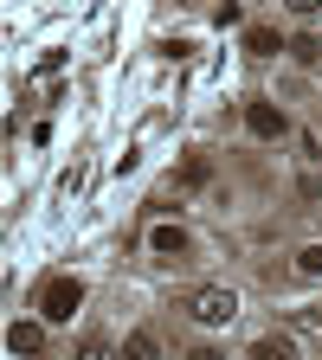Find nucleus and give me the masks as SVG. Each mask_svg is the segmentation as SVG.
Listing matches in <instances>:
<instances>
[{
    "label": "nucleus",
    "mask_w": 322,
    "mask_h": 360,
    "mask_svg": "<svg viewBox=\"0 0 322 360\" xmlns=\"http://www.w3.org/2000/svg\"><path fill=\"white\" fill-rule=\"evenodd\" d=\"M39 347H45V322H13L7 328V354L13 360H39Z\"/></svg>",
    "instance_id": "obj_4"
},
{
    "label": "nucleus",
    "mask_w": 322,
    "mask_h": 360,
    "mask_svg": "<svg viewBox=\"0 0 322 360\" xmlns=\"http://www.w3.org/2000/svg\"><path fill=\"white\" fill-rule=\"evenodd\" d=\"M245 129L258 135V142H278V135H290V116L271 103V97H258V103H245Z\"/></svg>",
    "instance_id": "obj_3"
},
{
    "label": "nucleus",
    "mask_w": 322,
    "mask_h": 360,
    "mask_svg": "<svg viewBox=\"0 0 322 360\" xmlns=\"http://www.w3.org/2000/svg\"><path fill=\"white\" fill-rule=\"evenodd\" d=\"M187 360H225V354H219V347H194Z\"/></svg>",
    "instance_id": "obj_13"
},
{
    "label": "nucleus",
    "mask_w": 322,
    "mask_h": 360,
    "mask_svg": "<svg viewBox=\"0 0 322 360\" xmlns=\"http://www.w3.org/2000/svg\"><path fill=\"white\" fill-rule=\"evenodd\" d=\"M297 270H303V277H322V245H303L297 251Z\"/></svg>",
    "instance_id": "obj_10"
},
{
    "label": "nucleus",
    "mask_w": 322,
    "mask_h": 360,
    "mask_svg": "<svg viewBox=\"0 0 322 360\" xmlns=\"http://www.w3.org/2000/svg\"><path fill=\"white\" fill-rule=\"evenodd\" d=\"M123 360H161V341H155L149 328H129V335H123Z\"/></svg>",
    "instance_id": "obj_6"
},
{
    "label": "nucleus",
    "mask_w": 322,
    "mask_h": 360,
    "mask_svg": "<svg viewBox=\"0 0 322 360\" xmlns=\"http://www.w3.org/2000/svg\"><path fill=\"white\" fill-rule=\"evenodd\" d=\"M187 315H194L200 328H225V322L239 315V296H233V290H219V283H206V290L187 296Z\"/></svg>",
    "instance_id": "obj_1"
},
{
    "label": "nucleus",
    "mask_w": 322,
    "mask_h": 360,
    "mask_svg": "<svg viewBox=\"0 0 322 360\" xmlns=\"http://www.w3.org/2000/svg\"><path fill=\"white\" fill-rule=\"evenodd\" d=\"M78 360H123V354H116V347H110V341H97V335H90V341H84V347H78Z\"/></svg>",
    "instance_id": "obj_9"
},
{
    "label": "nucleus",
    "mask_w": 322,
    "mask_h": 360,
    "mask_svg": "<svg viewBox=\"0 0 322 360\" xmlns=\"http://www.w3.org/2000/svg\"><path fill=\"white\" fill-rule=\"evenodd\" d=\"M245 52H252V58H278V52H284L278 26H252V32H245Z\"/></svg>",
    "instance_id": "obj_8"
},
{
    "label": "nucleus",
    "mask_w": 322,
    "mask_h": 360,
    "mask_svg": "<svg viewBox=\"0 0 322 360\" xmlns=\"http://www.w3.org/2000/svg\"><path fill=\"white\" fill-rule=\"evenodd\" d=\"M290 52H297V58H303V65H322V39H309V32H303V39H297V45H290Z\"/></svg>",
    "instance_id": "obj_11"
},
{
    "label": "nucleus",
    "mask_w": 322,
    "mask_h": 360,
    "mask_svg": "<svg viewBox=\"0 0 322 360\" xmlns=\"http://www.w3.org/2000/svg\"><path fill=\"white\" fill-rule=\"evenodd\" d=\"M252 360H297V341L290 335H258L252 341Z\"/></svg>",
    "instance_id": "obj_7"
},
{
    "label": "nucleus",
    "mask_w": 322,
    "mask_h": 360,
    "mask_svg": "<svg viewBox=\"0 0 322 360\" xmlns=\"http://www.w3.org/2000/svg\"><path fill=\"white\" fill-rule=\"evenodd\" d=\"M149 251L155 257H180V251H187V232H180V225H155V232H149Z\"/></svg>",
    "instance_id": "obj_5"
},
{
    "label": "nucleus",
    "mask_w": 322,
    "mask_h": 360,
    "mask_svg": "<svg viewBox=\"0 0 322 360\" xmlns=\"http://www.w3.org/2000/svg\"><path fill=\"white\" fill-rule=\"evenodd\" d=\"M206 174H213V161H206V155H194L187 167H180V180H187V187H200V180H206Z\"/></svg>",
    "instance_id": "obj_12"
},
{
    "label": "nucleus",
    "mask_w": 322,
    "mask_h": 360,
    "mask_svg": "<svg viewBox=\"0 0 322 360\" xmlns=\"http://www.w3.org/2000/svg\"><path fill=\"white\" fill-rule=\"evenodd\" d=\"M78 302H84V283L78 277H52V283L39 290V322H71Z\"/></svg>",
    "instance_id": "obj_2"
}]
</instances>
